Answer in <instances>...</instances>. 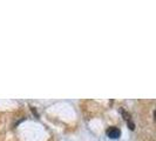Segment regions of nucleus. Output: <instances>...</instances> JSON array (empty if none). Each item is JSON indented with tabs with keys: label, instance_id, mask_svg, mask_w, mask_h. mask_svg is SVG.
Returning a JSON list of instances; mask_svg holds the SVG:
<instances>
[{
	"label": "nucleus",
	"instance_id": "f257e3e1",
	"mask_svg": "<svg viewBox=\"0 0 156 141\" xmlns=\"http://www.w3.org/2000/svg\"><path fill=\"white\" fill-rule=\"evenodd\" d=\"M106 134H107V136L110 138V139H117V138H120V135H121V131H120L117 127H109V128L106 131Z\"/></svg>",
	"mask_w": 156,
	"mask_h": 141
}]
</instances>
